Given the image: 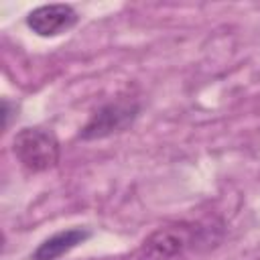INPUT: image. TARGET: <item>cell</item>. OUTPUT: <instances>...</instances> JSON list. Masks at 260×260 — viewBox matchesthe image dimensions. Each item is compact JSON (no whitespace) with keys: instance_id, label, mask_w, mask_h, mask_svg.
I'll return each mask as SVG.
<instances>
[{"instance_id":"1","label":"cell","mask_w":260,"mask_h":260,"mask_svg":"<svg viewBox=\"0 0 260 260\" xmlns=\"http://www.w3.org/2000/svg\"><path fill=\"white\" fill-rule=\"evenodd\" d=\"M12 152L24 169L43 173L57 165L61 148L53 132L45 128H22L12 140Z\"/></svg>"},{"instance_id":"2","label":"cell","mask_w":260,"mask_h":260,"mask_svg":"<svg viewBox=\"0 0 260 260\" xmlns=\"http://www.w3.org/2000/svg\"><path fill=\"white\" fill-rule=\"evenodd\" d=\"M195 225L183 221L162 225L140 244L136 260H171L195 242Z\"/></svg>"},{"instance_id":"3","label":"cell","mask_w":260,"mask_h":260,"mask_svg":"<svg viewBox=\"0 0 260 260\" xmlns=\"http://www.w3.org/2000/svg\"><path fill=\"white\" fill-rule=\"evenodd\" d=\"M138 104L128 102V100H118L102 106L81 128L79 136L83 140H100L112 134H118L126 130L138 116Z\"/></svg>"},{"instance_id":"4","label":"cell","mask_w":260,"mask_h":260,"mask_svg":"<svg viewBox=\"0 0 260 260\" xmlns=\"http://www.w3.org/2000/svg\"><path fill=\"white\" fill-rule=\"evenodd\" d=\"M77 12L69 4H43L28 12L26 26L39 37H59L73 28Z\"/></svg>"},{"instance_id":"5","label":"cell","mask_w":260,"mask_h":260,"mask_svg":"<svg viewBox=\"0 0 260 260\" xmlns=\"http://www.w3.org/2000/svg\"><path fill=\"white\" fill-rule=\"evenodd\" d=\"M87 238H89V232L83 228H69L63 232H57L37 246V250L32 252V260H57L67 252H71L73 248H77L79 244H83Z\"/></svg>"}]
</instances>
